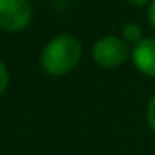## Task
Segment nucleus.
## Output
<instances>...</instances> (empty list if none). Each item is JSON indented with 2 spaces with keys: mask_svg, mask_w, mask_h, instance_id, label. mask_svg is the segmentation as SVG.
<instances>
[{
  "mask_svg": "<svg viewBox=\"0 0 155 155\" xmlns=\"http://www.w3.org/2000/svg\"><path fill=\"white\" fill-rule=\"evenodd\" d=\"M81 54H83L81 41L74 35L61 33L47 41V45L40 54V63L49 76L60 78L76 69L81 60Z\"/></svg>",
  "mask_w": 155,
  "mask_h": 155,
  "instance_id": "nucleus-1",
  "label": "nucleus"
},
{
  "mask_svg": "<svg viewBox=\"0 0 155 155\" xmlns=\"http://www.w3.org/2000/svg\"><path fill=\"white\" fill-rule=\"evenodd\" d=\"M130 56V47L121 36H103L92 47V58L94 61L103 69H116L123 65Z\"/></svg>",
  "mask_w": 155,
  "mask_h": 155,
  "instance_id": "nucleus-2",
  "label": "nucleus"
},
{
  "mask_svg": "<svg viewBox=\"0 0 155 155\" xmlns=\"http://www.w3.org/2000/svg\"><path fill=\"white\" fill-rule=\"evenodd\" d=\"M33 20V5L29 0H0V29L5 33H20Z\"/></svg>",
  "mask_w": 155,
  "mask_h": 155,
  "instance_id": "nucleus-3",
  "label": "nucleus"
},
{
  "mask_svg": "<svg viewBox=\"0 0 155 155\" xmlns=\"http://www.w3.org/2000/svg\"><path fill=\"white\" fill-rule=\"evenodd\" d=\"M132 61L141 74L155 78V38H143L134 45Z\"/></svg>",
  "mask_w": 155,
  "mask_h": 155,
  "instance_id": "nucleus-4",
  "label": "nucleus"
},
{
  "mask_svg": "<svg viewBox=\"0 0 155 155\" xmlns=\"http://www.w3.org/2000/svg\"><path fill=\"white\" fill-rule=\"evenodd\" d=\"M121 38L124 40L128 45L130 43H134V45H137L141 40L144 38L143 36V29L137 25V24H126L124 27H123V33H121Z\"/></svg>",
  "mask_w": 155,
  "mask_h": 155,
  "instance_id": "nucleus-5",
  "label": "nucleus"
},
{
  "mask_svg": "<svg viewBox=\"0 0 155 155\" xmlns=\"http://www.w3.org/2000/svg\"><path fill=\"white\" fill-rule=\"evenodd\" d=\"M7 85H9V71H7L5 63L0 60V96L5 92Z\"/></svg>",
  "mask_w": 155,
  "mask_h": 155,
  "instance_id": "nucleus-6",
  "label": "nucleus"
},
{
  "mask_svg": "<svg viewBox=\"0 0 155 155\" xmlns=\"http://www.w3.org/2000/svg\"><path fill=\"white\" fill-rule=\"evenodd\" d=\"M146 121H148L150 128L155 132V94L152 96V99H150V103L146 107Z\"/></svg>",
  "mask_w": 155,
  "mask_h": 155,
  "instance_id": "nucleus-7",
  "label": "nucleus"
},
{
  "mask_svg": "<svg viewBox=\"0 0 155 155\" xmlns=\"http://www.w3.org/2000/svg\"><path fill=\"white\" fill-rule=\"evenodd\" d=\"M148 22H150V25L153 27V31H155V0L150 2V9H148Z\"/></svg>",
  "mask_w": 155,
  "mask_h": 155,
  "instance_id": "nucleus-8",
  "label": "nucleus"
},
{
  "mask_svg": "<svg viewBox=\"0 0 155 155\" xmlns=\"http://www.w3.org/2000/svg\"><path fill=\"white\" fill-rule=\"evenodd\" d=\"M152 0H128V4H132V5H135V7H141V5H146V4H150Z\"/></svg>",
  "mask_w": 155,
  "mask_h": 155,
  "instance_id": "nucleus-9",
  "label": "nucleus"
}]
</instances>
